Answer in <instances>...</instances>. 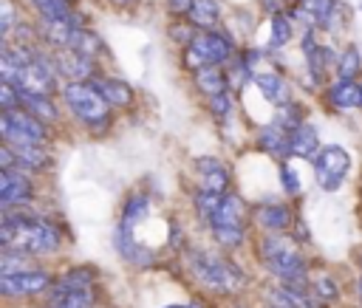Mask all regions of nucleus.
Returning a JSON list of instances; mask_svg holds the SVG:
<instances>
[{"label": "nucleus", "instance_id": "4c0bfd02", "mask_svg": "<svg viewBox=\"0 0 362 308\" xmlns=\"http://www.w3.org/2000/svg\"><path fill=\"white\" fill-rule=\"evenodd\" d=\"M283 184H286V189H288V192H297V189H300L297 175H291V170H288V167H283Z\"/></svg>", "mask_w": 362, "mask_h": 308}, {"label": "nucleus", "instance_id": "f8f14e48", "mask_svg": "<svg viewBox=\"0 0 362 308\" xmlns=\"http://www.w3.org/2000/svg\"><path fill=\"white\" fill-rule=\"evenodd\" d=\"M317 153V130L311 124H294L288 130V155L311 158Z\"/></svg>", "mask_w": 362, "mask_h": 308}, {"label": "nucleus", "instance_id": "6e6552de", "mask_svg": "<svg viewBox=\"0 0 362 308\" xmlns=\"http://www.w3.org/2000/svg\"><path fill=\"white\" fill-rule=\"evenodd\" d=\"M48 288H51V274H45V271H25V274L0 277V291L6 297H31V294H42Z\"/></svg>", "mask_w": 362, "mask_h": 308}, {"label": "nucleus", "instance_id": "1a4fd4ad", "mask_svg": "<svg viewBox=\"0 0 362 308\" xmlns=\"http://www.w3.org/2000/svg\"><path fill=\"white\" fill-rule=\"evenodd\" d=\"M31 201V184L23 172L17 170H3L0 172V206L11 209V206H23Z\"/></svg>", "mask_w": 362, "mask_h": 308}, {"label": "nucleus", "instance_id": "4be33fe9", "mask_svg": "<svg viewBox=\"0 0 362 308\" xmlns=\"http://www.w3.org/2000/svg\"><path fill=\"white\" fill-rule=\"evenodd\" d=\"M74 28H76V25H74L71 20H45V25H42V34H45V40H48V42L68 48Z\"/></svg>", "mask_w": 362, "mask_h": 308}, {"label": "nucleus", "instance_id": "6ab92c4d", "mask_svg": "<svg viewBox=\"0 0 362 308\" xmlns=\"http://www.w3.org/2000/svg\"><path fill=\"white\" fill-rule=\"evenodd\" d=\"M195 85H198L204 93H209V96L226 93V79H223V73H221L215 65H206V68L195 71Z\"/></svg>", "mask_w": 362, "mask_h": 308}, {"label": "nucleus", "instance_id": "7c9ffc66", "mask_svg": "<svg viewBox=\"0 0 362 308\" xmlns=\"http://www.w3.org/2000/svg\"><path fill=\"white\" fill-rule=\"evenodd\" d=\"M144 212H147V201H144V198H130V203H127V209H124V223H122V229H130L133 220H141V218H144Z\"/></svg>", "mask_w": 362, "mask_h": 308}, {"label": "nucleus", "instance_id": "9d476101", "mask_svg": "<svg viewBox=\"0 0 362 308\" xmlns=\"http://www.w3.org/2000/svg\"><path fill=\"white\" fill-rule=\"evenodd\" d=\"M57 68H59V71L68 76V82H85V79L90 76V71H93L90 57L76 54L74 48L59 51V57H57Z\"/></svg>", "mask_w": 362, "mask_h": 308}, {"label": "nucleus", "instance_id": "20e7f679", "mask_svg": "<svg viewBox=\"0 0 362 308\" xmlns=\"http://www.w3.org/2000/svg\"><path fill=\"white\" fill-rule=\"evenodd\" d=\"M65 102L85 122H102L107 116V107H110L107 99L99 93V88H90L88 82H68L65 85Z\"/></svg>", "mask_w": 362, "mask_h": 308}, {"label": "nucleus", "instance_id": "5701e85b", "mask_svg": "<svg viewBox=\"0 0 362 308\" xmlns=\"http://www.w3.org/2000/svg\"><path fill=\"white\" fill-rule=\"evenodd\" d=\"M189 17L198 28H212L218 23V3L215 0H192Z\"/></svg>", "mask_w": 362, "mask_h": 308}, {"label": "nucleus", "instance_id": "a878e982", "mask_svg": "<svg viewBox=\"0 0 362 308\" xmlns=\"http://www.w3.org/2000/svg\"><path fill=\"white\" fill-rule=\"evenodd\" d=\"M34 8L45 17V20H71V6L68 0H31Z\"/></svg>", "mask_w": 362, "mask_h": 308}, {"label": "nucleus", "instance_id": "f03ea898", "mask_svg": "<svg viewBox=\"0 0 362 308\" xmlns=\"http://www.w3.org/2000/svg\"><path fill=\"white\" fill-rule=\"evenodd\" d=\"M263 260L274 277H280L288 285H303L305 283V260L297 251V243L288 237L269 235L263 240Z\"/></svg>", "mask_w": 362, "mask_h": 308}, {"label": "nucleus", "instance_id": "7ed1b4c3", "mask_svg": "<svg viewBox=\"0 0 362 308\" xmlns=\"http://www.w3.org/2000/svg\"><path fill=\"white\" fill-rule=\"evenodd\" d=\"M0 133H3L6 144H42L48 136L45 124L25 110H3Z\"/></svg>", "mask_w": 362, "mask_h": 308}, {"label": "nucleus", "instance_id": "cd10ccee", "mask_svg": "<svg viewBox=\"0 0 362 308\" xmlns=\"http://www.w3.org/2000/svg\"><path fill=\"white\" fill-rule=\"evenodd\" d=\"M288 40H291V23H288L283 14H274V17H272V31H269L272 48H283Z\"/></svg>", "mask_w": 362, "mask_h": 308}, {"label": "nucleus", "instance_id": "c03bdc74", "mask_svg": "<svg viewBox=\"0 0 362 308\" xmlns=\"http://www.w3.org/2000/svg\"><path fill=\"white\" fill-rule=\"evenodd\" d=\"M170 308H178V305H170Z\"/></svg>", "mask_w": 362, "mask_h": 308}, {"label": "nucleus", "instance_id": "72a5a7b5", "mask_svg": "<svg viewBox=\"0 0 362 308\" xmlns=\"http://www.w3.org/2000/svg\"><path fill=\"white\" fill-rule=\"evenodd\" d=\"M209 107H212V113H215L218 119H226V116L232 113V99H229L226 93H218V96H209Z\"/></svg>", "mask_w": 362, "mask_h": 308}, {"label": "nucleus", "instance_id": "a19ab883", "mask_svg": "<svg viewBox=\"0 0 362 308\" xmlns=\"http://www.w3.org/2000/svg\"><path fill=\"white\" fill-rule=\"evenodd\" d=\"M359 297H362V280H359Z\"/></svg>", "mask_w": 362, "mask_h": 308}, {"label": "nucleus", "instance_id": "bb28decb", "mask_svg": "<svg viewBox=\"0 0 362 308\" xmlns=\"http://www.w3.org/2000/svg\"><path fill=\"white\" fill-rule=\"evenodd\" d=\"M221 201H223L221 192H206V189H201L198 198H195V209H198L201 218H206V220L212 223V218H215L218 209H221Z\"/></svg>", "mask_w": 362, "mask_h": 308}, {"label": "nucleus", "instance_id": "ddd939ff", "mask_svg": "<svg viewBox=\"0 0 362 308\" xmlns=\"http://www.w3.org/2000/svg\"><path fill=\"white\" fill-rule=\"evenodd\" d=\"M243 218H246V209H243L240 198H235V195H223L221 209H218V215L212 218L209 226H240V229H243Z\"/></svg>", "mask_w": 362, "mask_h": 308}, {"label": "nucleus", "instance_id": "a18cd8bd", "mask_svg": "<svg viewBox=\"0 0 362 308\" xmlns=\"http://www.w3.org/2000/svg\"><path fill=\"white\" fill-rule=\"evenodd\" d=\"M359 88H362V85H359Z\"/></svg>", "mask_w": 362, "mask_h": 308}, {"label": "nucleus", "instance_id": "c9c22d12", "mask_svg": "<svg viewBox=\"0 0 362 308\" xmlns=\"http://www.w3.org/2000/svg\"><path fill=\"white\" fill-rule=\"evenodd\" d=\"M170 37H173V40H178V42L184 40V45H192V40H195L198 34H195L189 25H173V28H170Z\"/></svg>", "mask_w": 362, "mask_h": 308}, {"label": "nucleus", "instance_id": "58836bf2", "mask_svg": "<svg viewBox=\"0 0 362 308\" xmlns=\"http://www.w3.org/2000/svg\"><path fill=\"white\" fill-rule=\"evenodd\" d=\"M167 3H170V11H175V14H184L192 8V0H167Z\"/></svg>", "mask_w": 362, "mask_h": 308}, {"label": "nucleus", "instance_id": "2eb2a0df", "mask_svg": "<svg viewBox=\"0 0 362 308\" xmlns=\"http://www.w3.org/2000/svg\"><path fill=\"white\" fill-rule=\"evenodd\" d=\"M257 223H260L266 232H283V229L291 223V215H288L286 206L263 203V206H257Z\"/></svg>", "mask_w": 362, "mask_h": 308}, {"label": "nucleus", "instance_id": "f257e3e1", "mask_svg": "<svg viewBox=\"0 0 362 308\" xmlns=\"http://www.w3.org/2000/svg\"><path fill=\"white\" fill-rule=\"evenodd\" d=\"M0 243L14 251L25 254H40V251H54L59 246V232L51 223L42 220H20V223H0Z\"/></svg>", "mask_w": 362, "mask_h": 308}, {"label": "nucleus", "instance_id": "412c9836", "mask_svg": "<svg viewBox=\"0 0 362 308\" xmlns=\"http://www.w3.org/2000/svg\"><path fill=\"white\" fill-rule=\"evenodd\" d=\"M96 88H99V93L107 99V105H113V107H124V105L133 102V90H130L124 82H113V79H107V82H99Z\"/></svg>", "mask_w": 362, "mask_h": 308}, {"label": "nucleus", "instance_id": "c756f323", "mask_svg": "<svg viewBox=\"0 0 362 308\" xmlns=\"http://www.w3.org/2000/svg\"><path fill=\"white\" fill-rule=\"evenodd\" d=\"M212 235L226 249H235V246L243 243V229L240 226H212Z\"/></svg>", "mask_w": 362, "mask_h": 308}, {"label": "nucleus", "instance_id": "ea45409f", "mask_svg": "<svg viewBox=\"0 0 362 308\" xmlns=\"http://www.w3.org/2000/svg\"><path fill=\"white\" fill-rule=\"evenodd\" d=\"M280 3H291V0H266V6H269V8H277Z\"/></svg>", "mask_w": 362, "mask_h": 308}, {"label": "nucleus", "instance_id": "c85d7f7f", "mask_svg": "<svg viewBox=\"0 0 362 308\" xmlns=\"http://www.w3.org/2000/svg\"><path fill=\"white\" fill-rule=\"evenodd\" d=\"M359 65H362V57H359V51L351 45V48H345V54L339 57V62H337V73H339V79H354L356 76V71H359Z\"/></svg>", "mask_w": 362, "mask_h": 308}, {"label": "nucleus", "instance_id": "f704fd0d", "mask_svg": "<svg viewBox=\"0 0 362 308\" xmlns=\"http://www.w3.org/2000/svg\"><path fill=\"white\" fill-rule=\"evenodd\" d=\"M314 288H317V297H322V300H334L337 297V285H334L331 277H317Z\"/></svg>", "mask_w": 362, "mask_h": 308}, {"label": "nucleus", "instance_id": "e433bc0d", "mask_svg": "<svg viewBox=\"0 0 362 308\" xmlns=\"http://www.w3.org/2000/svg\"><path fill=\"white\" fill-rule=\"evenodd\" d=\"M11 25H14V8H11L8 0H3V14H0V28H3V34H8Z\"/></svg>", "mask_w": 362, "mask_h": 308}, {"label": "nucleus", "instance_id": "a211bd4d", "mask_svg": "<svg viewBox=\"0 0 362 308\" xmlns=\"http://www.w3.org/2000/svg\"><path fill=\"white\" fill-rule=\"evenodd\" d=\"M17 155V164L20 167H28V170H42L48 164V153L40 147V144H8Z\"/></svg>", "mask_w": 362, "mask_h": 308}, {"label": "nucleus", "instance_id": "473e14b6", "mask_svg": "<svg viewBox=\"0 0 362 308\" xmlns=\"http://www.w3.org/2000/svg\"><path fill=\"white\" fill-rule=\"evenodd\" d=\"M0 102H3V110H17L20 90H17L11 82H3V85H0Z\"/></svg>", "mask_w": 362, "mask_h": 308}, {"label": "nucleus", "instance_id": "423d86ee", "mask_svg": "<svg viewBox=\"0 0 362 308\" xmlns=\"http://www.w3.org/2000/svg\"><path fill=\"white\" fill-rule=\"evenodd\" d=\"M229 40L226 37H221V34H198L195 40H192V45H187V51H184V62L192 68V71H201V68H206V65H218V62H223L226 57H229Z\"/></svg>", "mask_w": 362, "mask_h": 308}, {"label": "nucleus", "instance_id": "dca6fc26", "mask_svg": "<svg viewBox=\"0 0 362 308\" xmlns=\"http://www.w3.org/2000/svg\"><path fill=\"white\" fill-rule=\"evenodd\" d=\"M25 271H37L31 254H25V251H14V249H3V254H0V277L25 274Z\"/></svg>", "mask_w": 362, "mask_h": 308}, {"label": "nucleus", "instance_id": "b1692460", "mask_svg": "<svg viewBox=\"0 0 362 308\" xmlns=\"http://www.w3.org/2000/svg\"><path fill=\"white\" fill-rule=\"evenodd\" d=\"M68 48H74L76 54H85V57H93L99 48H102V42H99V37L96 34H90V31H85V28H74V34H71V42H68Z\"/></svg>", "mask_w": 362, "mask_h": 308}, {"label": "nucleus", "instance_id": "4468645a", "mask_svg": "<svg viewBox=\"0 0 362 308\" xmlns=\"http://www.w3.org/2000/svg\"><path fill=\"white\" fill-rule=\"evenodd\" d=\"M328 96H331L334 107H356V105H362V88L354 79H337Z\"/></svg>", "mask_w": 362, "mask_h": 308}, {"label": "nucleus", "instance_id": "393cba45", "mask_svg": "<svg viewBox=\"0 0 362 308\" xmlns=\"http://www.w3.org/2000/svg\"><path fill=\"white\" fill-rule=\"evenodd\" d=\"M260 147L272 150L277 155H288V133H283L280 127H266L260 133Z\"/></svg>", "mask_w": 362, "mask_h": 308}, {"label": "nucleus", "instance_id": "aec40b11", "mask_svg": "<svg viewBox=\"0 0 362 308\" xmlns=\"http://www.w3.org/2000/svg\"><path fill=\"white\" fill-rule=\"evenodd\" d=\"M20 105H25V110L31 116H37L40 122H54L57 119V107L48 96H34V93H20Z\"/></svg>", "mask_w": 362, "mask_h": 308}, {"label": "nucleus", "instance_id": "79ce46f5", "mask_svg": "<svg viewBox=\"0 0 362 308\" xmlns=\"http://www.w3.org/2000/svg\"><path fill=\"white\" fill-rule=\"evenodd\" d=\"M116 3H130V0H116Z\"/></svg>", "mask_w": 362, "mask_h": 308}, {"label": "nucleus", "instance_id": "f3484780", "mask_svg": "<svg viewBox=\"0 0 362 308\" xmlns=\"http://www.w3.org/2000/svg\"><path fill=\"white\" fill-rule=\"evenodd\" d=\"M255 85L260 88V93L272 102V105H283L288 99V88L286 82L277 76V73H257L255 76Z\"/></svg>", "mask_w": 362, "mask_h": 308}, {"label": "nucleus", "instance_id": "9b49d317", "mask_svg": "<svg viewBox=\"0 0 362 308\" xmlns=\"http://www.w3.org/2000/svg\"><path fill=\"white\" fill-rule=\"evenodd\" d=\"M195 167H198V172H201V186H204L206 192H221V195H223V189H226V184H229L226 167H223L221 161H215V158H198Z\"/></svg>", "mask_w": 362, "mask_h": 308}, {"label": "nucleus", "instance_id": "2f4dec72", "mask_svg": "<svg viewBox=\"0 0 362 308\" xmlns=\"http://www.w3.org/2000/svg\"><path fill=\"white\" fill-rule=\"evenodd\" d=\"M303 6H305V11L308 14H314L317 20H322L325 23V17L331 14V8H334V0H303Z\"/></svg>", "mask_w": 362, "mask_h": 308}, {"label": "nucleus", "instance_id": "37998d69", "mask_svg": "<svg viewBox=\"0 0 362 308\" xmlns=\"http://www.w3.org/2000/svg\"><path fill=\"white\" fill-rule=\"evenodd\" d=\"M189 308H201V305H189Z\"/></svg>", "mask_w": 362, "mask_h": 308}, {"label": "nucleus", "instance_id": "39448f33", "mask_svg": "<svg viewBox=\"0 0 362 308\" xmlns=\"http://www.w3.org/2000/svg\"><path fill=\"white\" fill-rule=\"evenodd\" d=\"M195 271L215 291H235L243 283V274L232 263H226L223 257H215V254H195Z\"/></svg>", "mask_w": 362, "mask_h": 308}, {"label": "nucleus", "instance_id": "0eeeda50", "mask_svg": "<svg viewBox=\"0 0 362 308\" xmlns=\"http://www.w3.org/2000/svg\"><path fill=\"white\" fill-rule=\"evenodd\" d=\"M348 167H351V155L342 150V147H337V144H331V147H322V150H317V155H314V172H317V184L322 186V189H339V184H342V178H345V172H348Z\"/></svg>", "mask_w": 362, "mask_h": 308}]
</instances>
